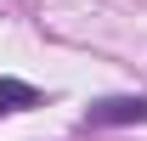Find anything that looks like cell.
<instances>
[{"label": "cell", "mask_w": 147, "mask_h": 141, "mask_svg": "<svg viewBox=\"0 0 147 141\" xmlns=\"http://www.w3.org/2000/svg\"><path fill=\"white\" fill-rule=\"evenodd\" d=\"M91 130H113V124H147V96H102L85 107Z\"/></svg>", "instance_id": "cell-1"}, {"label": "cell", "mask_w": 147, "mask_h": 141, "mask_svg": "<svg viewBox=\"0 0 147 141\" xmlns=\"http://www.w3.org/2000/svg\"><path fill=\"white\" fill-rule=\"evenodd\" d=\"M45 96H40L34 85H23V79H0V113H23V107H40Z\"/></svg>", "instance_id": "cell-2"}]
</instances>
